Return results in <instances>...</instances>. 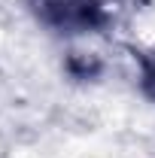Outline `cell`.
Instances as JSON below:
<instances>
[{"label":"cell","instance_id":"obj_1","mask_svg":"<svg viewBox=\"0 0 155 158\" xmlns=\"http://www.w3.org/2000/svg\"><path fill=\"white\" fill-rule=\"evenodd\" d=\"M27 6L58 34H91L110 21L103 0H27Z\"/></svg>","mask_w":155,"mask_h":158},{"label":"cell","instance_id":"obj_2","mask_svg":"<svg viewBox=\"0 0 155 158\" xmlns=\"http://www.w3.org/2000/svg\"><path fill=\"white\" fill-rule=\"evenodd\" d=\"M140 85H143L146 98L155 100V52H146L140 58Z\"/></svg>","mask_w":155,"mask_h":158}]
</instances>
